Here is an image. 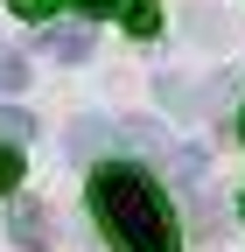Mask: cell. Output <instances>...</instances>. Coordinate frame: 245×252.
Wrapping results in <instances>:
<instances>
[{"label": "cell", "instance_id": "cell-2", "mask_svg": "<svg viewBox=\"0 0 245 252\" xmlns=\"http://www.w3.org/2000/svg\"><path fill=\"white\" fill-rule=\"evenodd\" d=\"M42 56H56V63H84V56H91V28L49 21V28H42Z\"/></svg>", "mask_w": 245, "mask_h": 252}, {"label": "cell", "instance_id": "cell-5", "mask_svg": "<svg viewBox=\"0 0 245 252\" xmlns=\"http://www.w3.org/2000/svg\"><path fill=\"white\" fill-rule=\"evenodd\" d=\"M21 84H28V63L14 49H0V91H21Z\"/></svg>", "mask_w": 245, "mask_h": 252}, {"label": "cell", "instance_id": "cell-8", "mask_svg": "<svg viewBox=\"0 0 245 252\" xmlns=\"http://www.w3.org/2000/svg\"><path fill=\"white\" fill-rule=\"evenodd\" d=\"M14 14H21V21H49V14H56V0H14Z\"/></svg>", "mask_w": 245, "mask_h": 252}, {"label": "cell", "instance_id": "cell-4", "mask_svg": "<svg viewBox=\"0 0 245 252\" xmlns=\"http://www.w3.org/2000/svg\"><path fill=\"white\" fill-rule=\"evenodd\" d=\"M126 28H133V35H154V28H161L154 0H126Z\"/></svg>", "mask_w": 245, "mask_h": 252}, {"label": "cell", "instance_id": "cell-9", "mask_svg": "<svg viewBox=\"0 0 245 252\" xmlns=\"http://www.w3.org/2000/svg\"><path fill=\"white\" fill-rule=\"evenodd\" d=\"M84 14H112V7H126V0H77Z\"/></svg>", "mask_w": 245, "mask_h": 252}, {"label": "cell", "instance_id": "cell-3", "mask_svg": "<svg viewBox=\"0 0 245 252\" xmlns=\"http://www.w3.org/2000/svg\"><path fill=\"white\" fill-rule=\"evenodd\" d=\"M7 231H14V245H21V252H42V245H49V210H42V203H14Z\"/></svg>", "mask_w": 245, "mask_h": 252}, {"label": "cell", "instance_id": "cell-1", "mask_svg": "<svg viewBox=\"0 0 245 252\" xmlns=\"http://www.w3.org/2000/svg\"><path fill=\"white\" fill-rule=\"evenodd\" d=\"M91 217H98V231L119 252H182L175 210H168V196L154 189L147 168H126V161L91 168Z\"/></svg>", "mask_w": 245, "mask_h": 252}, {"label": "cell", "instance_id": "cell-7", "mask_svg": "<svg viewBox=\"0 0 245 252\" xmlns=\"http://www.w3.org/2000/svg\"><path fill=\"white\" fill-rule=\"evenodd\" d=\"M28 133H35L28 112H0V140H28Z\"/></svg>", "mask_w": 245, "mask_h": 252}, {"label": "cell", "instance_id": "cell-6", "mask_svg": "<svg viewBox=\"0 0 245 252\" xmlns=\"http://www.w3.org/2000/svg\"><path fill=\"white\" fill-rule=\"evenodd\" d=\"M21 182V147H0V196H14Z\"/></svg>", "mask_w": 245, "mask_h": 252}]
</instances>
